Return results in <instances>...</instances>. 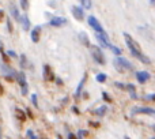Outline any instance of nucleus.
<instances>
[{
  "label": "nucleus",
  "instance_id": "obj_1",
  "mask_svg": "<svg viewBox=\"0 0 155 139\" xmlns=\"http://www.w3.org/2000/svg\"><path fill=\"white\" fill-rule=\"evenodd\" d=\"M124 40H125L128 49L131 51V53L134 55L135 57H137V59H139L142 63H144V64H150V63H151L150 59H148V57L142 52V48H140V45L134 40V38H132L131 34H128V33H124Z\"/></svg>",
  "mask_w": 155,
  "mask_h": 139
},
{
  "label": "nucleus",
  "instance_id": "obj_2",
  "mask_svg": "<svg viewBox=\"0 0 155 139\" xmlns=\"http://www.w3.org/2000/svg\"><path fill=\"white\" fill-rule=\"evenodd\" d=\"M113 64L116 66V68H118V71H124V70H132L134 68V66H132V63H129L127 59H124V57L121 56H117L114 60H113Z\"/></svg>",
  "mask_w": 155,
  "mask_h": 139
},
{
  "label": "nucleus",
  "instance_id": "obj_3",
  "mask_svg": "<svg viewBox=\"0 0 155 139\" xmlns=\"http://www.w3.org/2000/svg\"><path fill=\"white\" fill-rule=\"evenodd\" d=\"M91 53H93V57L98 64H105V56L102 53V51L99 49V46H91Z\"/></svg>",
  "mask_w": 155,
  "mask_h": 139
},
{
  "label": "nucleus",
  "instance_id": "obj_4",
  "mask_svg": "<svg viewBox=\"0 0 155 139\" xmlns=\"http://www.w3.org/2000/svg\"><path fill=\"white\" fill-rule=\"evenodd\" d=\"M88 25H90L97 33H104L105 32L104 27H102V25L99 23V21L95 18V16H88Z\"/></svg>",
  "mask_w": 155,
  "mask_h": 139
},
{
  "label": "nucleus",
  "instance_id": "obj_5",
  "mask_svg": "<svg viewBox=\"0 0 155 139\" xmlns=\"http://www.w3.org/2000/svg\"><path fill=\"white\" fill-rule=\"evenodd\" d=\"M97 40L99 41V44H101L102 46H105V48H109L110 49V46H112V44H110V40H109V37H107V34L106 33H97Z\"/></svg>",
  "mask_w": 155,
  "mask_h": 139
},
{
  "label": "nucleus",
  "instance_id": "obj_6",
  "mask_svg": "<svg viewBox=\"0 0 155 139\" xmlns=\"http://www.w3.org/2000/svg\"><path fill=\"white\" fill-rule=\"evenodd\" d=\"M16 78H18V82H19V85H21L22 94H23V96H26V94H27V83H26V76H25V74H23V72H19V74L16 75Z\"/></svg>",
  "mask_w": 155,
  "mask_h": 139
},
{
  "label": "nucleus",
  "instance_id": "obj_7",
  "mask_svg": "<svg viewBox=\"0 0 155 139\" xmlns=\"http://www.w3.org/2000/svg\"><path fill=\"white\" fill-rule=\"evenodd\" d=\"M42 76H44V79L48 80V82H51V80H54V75H53V71H52L51 66H48V64L44 66Z\"/></svg>",
  "mask_w": 155,
  "mask_h": 139
},
{
  "label": "nucleus",
  "instance_id": "obj_8",
  "mask_svg": "<svg viewBox=\"0 0 155 139\" xmlns=\"http://www.w3.org/2000/svg\"><path fill=\"white\" fill-rule=\"evenodd\" d=\"M71 12H72L74 18H75L76 21H83V18H84V12H83V8L82 7L74 5V7L71 8Z\"/></svg>",
  "mask_w": 155,
  "mask_h": 139
},
{
  "label": "nucleus",
  "instance_id": "obj_9",
  "mask_svg": "<svg viewBox=\"0 0 155 139\" xmlns=\"http://www.w3.org/2000/svg\"><path fill=\"white\" fill-rule=\"evenodd\" d=\"M132 113H134V115H136V113H144V115H153V116H155V109H153V108L139 107V108H134V109H132Z\"/></svg>",
  "mask_w": 155,
  "mask_h": 139
},
{
  "label": "nucleus",
  "instance_id": "obj_10",
  "mask_svg": "<svg viewBox=\"0 0 155 139\" xmlns=\"http://www.w3.org/2000/svg\"><path fill=\"white\" fill-rule=\"evenodd\" d=\"M65 23H67V19L61 18V16H53V18L49 21V25H51V26H54V27H60Z\"/></svg>",
  "mask_w": 155,
  "mask_h": 139
},
{
  "label": "nucleus",
  "instance_id": "obj_11",
  "mask_svg": "<svg viewBox=\"0 0 155 139\" xmlns=\"http://www.w3.org/2000/svg\"><path fill=\"white\" fill-rule=\"evenodd\" d=\"M2 71L4 72L5 78H7V80H12V76H15V72H14V70L10 67V66H5V64H2Z\"/></svg>",
  "mask_w": 155,
  "mask_h": 139
},
{
  "label": "nucleus",
  "instance_id": "obj_12",
  "mask_svg": "<svg viewBox=\"0 0 155 139\" xmlns=\"http://www.w3.org/2000/svg\"><path fill=\"white\" fill-rule=\"evenodd\" d=\"M136 79L139 80V83H146L148 79H150V74H148L147 71H137Z\"/></svg>",
  "mask_w": 155,
  "mask_h": 139
},
{
  "label": "nucleus",
  "instance_id": "obj_13",
  "mask_svg": "<svg viewBox=\"0 0 155 139\" xmlns=\"http://www.w3.org/2000/svg\"><path fill=\"white\" fill-rule=\"evenodd\" d=\"M30 36H31L33 42H38V41H40V38H41V27L40 26L34 27V29L31 30V33H30Z\"/></svg>",
  "mask_w": 155,
  "mask_h": 139
},
{
  "label": "nucleus",
  "instance_id": "obj_14",
  "mask_svg": "<svg viewBox=\"0 0 155 139\" xmlns=\"http://www.w3.org/2000/svg\"><path fill=\"white\" fill-rule=\"evenodd\" d=\"M19 22L23 25V29H25V30H29L30 22H29V18H27V15H22V16H21V21H19Z\"/></svg>",
  "mask_w": 155,
  "mask_h": 139
},
{
  "label": "nucleus",
  "instance_id": "obj_15",
  "mask_svg": "<svg viewBox=\"0 0 155 139\" xmlns=\"http://www.w3.org/2000/svg\"><path fill=\"white\" fill-rule=\"evenodd\" d=\"M84 82H86V74H84V76L82 78V80H80V83H79V85H78L76 93H75V97H76V98L80 96V91H82V87H83V85H84Z\"/></svg>",
  "mask_w": 155,
  "mask_h": 139
},
{
  "label": "nucleus",
  "instance_id": "obj_16",
  "mask_svg": "<svg viewBox=\"0 0 155 139\" xmlns=\"http://www.w3.org/2000/svg\"><path fill=\"white\" fill-rule=\"evenodd\" d=\"M11 14H12V16H14V18H15L18 22L21 21V16H22V15H19L18 10H16V7H15L14 4H11Z\"/></svg>",
  "mask_w": 155,
  "mask_h": 139
},
{
  "label": "nucleus",
  "instance_id": "obj_17",
  "mask_svg": "<svg viewBox=\"0 0 155 139\" xmlns=\"http://www.w3.org/2000/svg\"><path fill=\"white\" fill-rule=\"evenodd\" d=\"M127 90L129 91V94H131V97L132 98H136V89H135V86L132 85V83H128V85H127Z\"/></svg>",
  "mask_w": 155,
  "mask_h": 139
},
{
  "label": "nucleus",
  "instance_id": "obj_18",
  "mask_svg": "<svg viewBox=\"0 0 155 139\" xmlns=\"http://www.w3.org/2000/svg\"><path fill=\"white\" fill-rule=\"evenodd\" d=\"M80 40H82V42L86 46H90V41H88V37L86 33H80Z\"/></svg>",
  "mask_w": 155,
  "mask_h": 139
},
{
  "label": "nucleus",
  "instance_id": "obj_19",
  "mask_svg": "<svg viewBox=\"0 0 155 139\" xmlns=\"http://www.w3.org/2000/svg\"><path fill=\"white\" fill-rule=\"evenodd\" d=\"M106 112H107V108L105 107V105L101 108H98V109H95V115H98V116H104Z\"/></svg>",
  "mask_w": 155,
  "mask_h": 139
},
{
  "label": "nucleus",
  "instance_id": "obj_20",
  "mask_svg": "<svg viewBox=\"0 0 155 139\" xmlns=\"http://www.w3.org/2000/svg\"><path fill=\"white\" fill-rule=\"evenodd\" d=\"M82 5L86 8V10H90L91 8V0H80Z\"/></svg>",
  "mask_w": 155,
  "mask_h": 139
},
{
  "label": "nucleus",
  "instance_id": "obj_21",
  "mask_svg": "<svg viewBox=\"0 0 155 139\" xmlns=\"http://www.w3.org/2000/svg\"><path fill=\"white\" fill-rule=\"evenodd\" d=\"M110 49H112V52L116 55V56H120V55H121V49H120V48H117V46L112 45V46H110Z\"/></svg>",
  "mask_w": 155,
  "mask_h": 139
},
{
  "label": "nucleus",
  "instance_id": "obj_22",
  "mask_svg": "<svg viewBox=\"0 0 155 139\" xmlns=\"http://www.w3.org/2000/svg\"><path fill=\"white\" fill-rule=\"evenodd\" d=\"M97 80H98L99 83H104L105 80H106V75L105 74H98L97 75Z\"/></svg>",
  "mask_w": 155,
  "mask_h": 139
},
{
  "label": "nucleus",
  "instance_id": "obj_23",
  "mask_svg": "<svg viewBox=\"0 0 155 139\" xmlns=\"http://www.w3.org/2000/svg\"><path fill=\"white\" fill-rule=\"evenodd\" d=\"M21 7H22V10L26 11L29 8V0H21Z\"/></svg>",
  "mask_w": 155,
  "mask_h": 139
},
{
  "label": "nucleus",
  "instance_id": "obj_24",
  "mask_svg": "<svg viewBox=\"0 0 155 139\" xmlns=\"http://www.w3.org/2000/svg\"><path fill=\"white\" fill-rule=\"evenodd\" d=\"M16 116H18V119H21V121H25V113H23V110L16 109Z\"/></svg>",
  "mask_w": 155,
  "mask_h": 139
},
{
  "label": "nucleus",
  "instance_id": "obj_25",
  "mask_svg": "<svg viewBox=\"0 0 155 139\" xmlns=\"http://www.w3.org/2000/svg\"><path fill=\"white\" fill-rule=\"evenodd\" d=\"M146 101H150V102H155V94H148V96L144 97Z\"/></svg>",
  "mask_w": 155,
  "mask_h": 139
},
{
  "label": "nucleus",
  "instance_id": "obj_26",
  "mask_svg": "<svg viewBox=\"0 0 155 139\" xmlns=\"http://www.w3.org/2000/svg\"><path fill=\"white\" fill-rule=\"evenodd\" d=\"M21 66H22V68H26V56L25 55L21 56Z\"/></svg>",
  "mask_w": 155,
  "mask_h": 139
},
{
  "label": "nucleus",
  "instance_id": "obj_27",
  "mask_svg": "<svg viewBox=\"0 0 155 139\" xmlns=\"http://www.w3.org/2000/svg\"><path fill=\"white\" fill-rule=\"evenodd\" d=\"M102 97H104V100L106 102H112V98H110V96L107 93H102Z\"/></svg>",
  "mask_w": 155,
  "mask_h": 139
},
{
  "label": "nucleus",
  "instance_id": "obj_28",
  "mask_svg": "<svg viewBox=\"0 0 155 139\" xmlns=\"http://www.w3.org/2000/svg\"><path fill=\"white\" fill-rule=\"evenodd\" d=\"M88 132L87 131H83V130H80L79 132H78V138L79 139H83V137H84V135H87Z\"/></svg>",
  "mask_w": 155,
  "mask_h": 139
},
{
  "label": "nucleus",
  "instance_id": "obj_29",
  "mask_svg": "<svg viewBox=\"0 0 155 139\" xmlns=\"http://www.w3.org/2000/svg\"><path fill=\"white\" fill-rule=\"evenodd\" d=\"M31 101H33V105H34L35 108H38V102H37V96H35V94H33V96H31Z\"/></svg>",
  "mask_w": 155,
  "mask_h": 139
},
{
  "label": "nucleus",
  "instance_id": "obj_30",
  "mask_svg": "<svg viewBox=\"0 0 155 139\" xmlns=\"http://www.w3.org/2000/svg\"><path fill=\"white\" fill-rule=\"evenodd\" d=\"M117 87H120V89H123V90H127V85H123V83H120V82H116L114 83Z\"/></svg>",
  "mask_w": 155,
  "mask_h": 139
},
{
  "label": "nucleus",
  "instance_id": "obj_31",
  "mask_svg": "<svg viewBox=\"0 0 155 139\" xmlns=\"http://www.w3.org/2000/svg\"><path fill=\"white\" fill-rule=\"evenodd\" d=\"M27 138H29V139H35L34 134H33V131H30V130L27 131Z\"/></svg>",
  "mask_w": 155,
  "mask_h": 139
},
{
  "label": "nucleus",
  "instance_id": "obj_32",
  "mask_svg": "<svg viewBox=\"0 0 155 139\" xmlns=\"http://www.w3.org/2000/svg\"><path fill=\"white\" fill-rule=\"evenodd\" d=\"M7 27H8V30H10V32H12V23H11L10 18H8V21H7Z\"/></svg>",
  "mask_w": 155,
  "mask_h": 139
},
{
  "label": "nucleus",
  "instance_id": "obj_33",
  "mask_svg": "<svg viewBox=\"0 0 155 139\" xmlns=\"http://www.w3.org/2000/svg\"><path fill=\"white\" fill-rule=\"evenodd\" d=\"M8 55H10V56H11V57H16V55H15V53H14V52H12V51H8Z\"/></svg>",
  "mask_w": 155,
  "mask_h": 139
},
{
  "label": "nucleus",
  "instance_id": "obj_34",
  "mask_svg": "<svg viewBox=\"0 0 155 139\" xmlns=\"http://www.w3.org/2000/svg\"><path fill=\"white\" fill-rule=\"evenodd\" d=\"M3 18H4V12H3L2 10H0V22L3 21Z\"/></svg>",
  "mask_w": 155,
  "mask_h": 139
},
{
  "label": "nucleus",
  "instance_id": "obj_35",
  "mask_svg": "<svg viewBox=\"0 0 155 139\" xmlns=\"http://www.w3.org/2000/svg\"><path fill=\"white\" fill-rule=\"evenodd\" d=\"M68 139H76V138H75L74 134H68Z\"/></svg>",
  "mask_w": 155,
  "mask_h": 139
},
{
  "label": "nucleus",
  "instance_id": "obj_36",
  "mask_svg": "<svg viewBox=\"0 0 155 139\" xmlns=\"http://www.w3.org/2000/svg\"><path fill=\"white\" fill-rule=\"evenodd\" d=\"M150 3H151L153 5H155V0H150Z\"/></svg>",
  "mask_w": 155,
  "mask_h": 139
},
{
  "label": "nucleus",
  "instance_id": "obj_37",
  "mask_svg": "<svg viewBox=\"0 0 155 139\" xmlns=\"http://www.w3.org/2000/svg\"><path fill=\"white\" fill-rule=\"evenodd\" d=\"M57 139H61V137H59V138H57Z\"/></svg>",
  "mask_w": 155,
  "mask_h": 139
},
{
  "label": "nucleus",
  "instance_id": "obj_38",
  "mask_svg": "<svg viewBox=\"0 0 155 139\" xmlns=\"http://www.w3.org/2000/svg\"><path fill=\"white\" fill-rule=\"evenodd\" d=\"M153 139H155V138H153Z\"/></svg>",
  "mask_w": 155,
  "mask_h": 139
}]
</instances>
